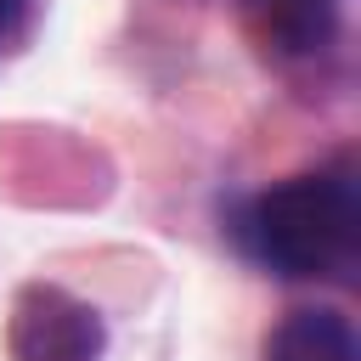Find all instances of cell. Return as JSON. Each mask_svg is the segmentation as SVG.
Here are the masks:
<instances>
[{
  "instance_id": "2",
  "label": "cell",
  "mask_w": 361,
  "mask_h": 361,
  "mask_svg": "<svg viewBox=\"0 0 361 361\" xmlns=\"http://www.w3.org/2000/svg\"><path fill=\"white\" fill-rule=\"evenodd\" d=\"M6 355L11 361H96L102 355V316L85 299L34 282L11 305Z\"/></svg>"
},
{
  "instance_id": "5",
  "label": "cell",
  "mask_w": 361,
  "mask_h": 361,
  "mask_svg": "<svg viewBox=\"0 0 361 361\" xmlns=\"http://www.w3.org/2000/svg\"><path fill=\"white\" fill-rule=\"evenodd\" d=\"M6 11H11V0H0V28H6Z\"/></svg>"
},
{
  "instance_id": "4",
  "label": "cell",
  "mask_w": 361,
  "mask_h": 361,
  "mask_svg": "<svg viewBox=\"0 0 361 361\" xmlns=\"http://www.w3.org/2000/svg\"><path fill=\"white\" fill-rule=\"evenodd\" d=\"M254 11L282 51H316L333 34L338 0H254Z\"/></svg>"
},
{
  "instance_id": "3",
  "label": "cell",
  "mask_w": 361,
  "mask_h": 361,
  "mask_svg": "<svg viewBox=\"0 0 361 361\" xmlns=\"http://www.w3.org/2000/svg\"><path fill=\"white\" fill-rule=\"evenodd\" d=\"M265 361H355V333L338 310H293L271 333Z\"/></svg>"
},
{
  "instance_id": "1",
  "label": "cell",
  "mask_w": 361,
  "mask_h": 361,
  "mask_svg": "<svg viewBox=\"0 0 361 361\" xmlns=\"http://www.w3.org/2000/svg\"><path fill=\"white\" fill-rule=\"evenodd\" d=\"M254 243L288 276H333L355 259L361 197L344 175H293L254 203Z\"/></svg>"
}]
</instances>
